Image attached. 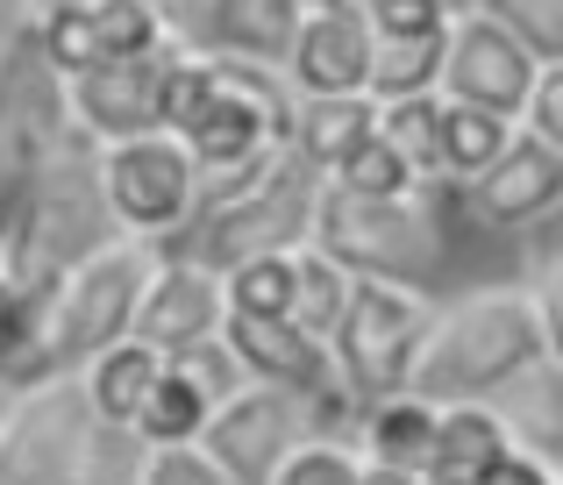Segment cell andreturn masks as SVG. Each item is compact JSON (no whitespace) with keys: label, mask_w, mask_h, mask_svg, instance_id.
<instances>
[{"label":"cell","mask_w":563,"mask_h":485,"mask_svg":"<svg viewBox=\"0 0 563 485\" xmlns=\"http://www.w3.org/2000/svg\"><path fill=\"white\" fill-rule=\"evenodd\" d=\"M542 357V321L528 286H478L464 300H450L428 321L421 350H413L407 386L421 400H493L507 378H521Z\"/></svg>","instance_id":"obj_2"},{"label":"cell","mask_w":563,"mask_h":485,"mask_svg":"<svg viewBox=\"0 0 563 485\" xmlns=\"http://www.w3.org/2000/svg\"><path fill=\"white\" fill-rule=\"evenodd\" d=\"M229 315H292V250H257V257L221 272Z\"/></svg>","instance_id":"obj_27"},{"label":"cell","mask_w":563,"mask_h":485,"mask_svg":"<svg viewBox=\"0 0 563 485\" xmlns=\"http://www.w3.org/2000/svg\"><path fill=\"white\" fill-rule=\"evenodd\" d=\"M300 436H307L300 400L250 378L229 400H214V415H207V429H200V450L221 464L229 485H272V472L286 464V450L300 443Z\"/></svg>","instance_id":"obj_9"},{"label":"cell","mask_w":563,"mask_h":485,"mask_svg":"<svg viewBox=\"0 0 563 485\" xmlns=\"http://www.w3.org/2000/svg\"><path fill=\"white\" fill-rule=\"evenodd\" d=\"M0 415H8V393H0Z\"/></svg>","instance_id":"obj_43"},{"label":"cell","mask_w":563,"mask_h":485,"mask_svg":"<svg viewBox=\"0 0 563 485\" xmlns=\"http://www.w3.org/2000/svg\"><path fill=\"white\" fill-rule=\"evenodd\" d=\"M36 8H43V0H36ZM79 8H86V0H79Z\"/></svg>","instance_id":"obj_44"},{"label":"cell","mask_w":563,"mask_h":485,"mask_svg":"<svg viewBox=\"0 0 563 485\" xmlns=\"http://www.w3.org/2000/svg\"><path fill=\"white\" fill-rule=\"evenodd\" d=\"M136 485H229V478H221V464L200 443H151L136 464Z\"/></svg>","instance_id":"obj_32"},{"label":"cell","mask_w":563,"mask_h":485,"mask_svg":"<svg viewBox=\"0 0 563 485\" xmlns=\"http://www.w3.org/2000/svg\"><path fill=\"white\" fill-rule=\"evenodd\" d=\"M364 22H372L378 43H399V36H442V29L456 22L442 0H357Z\"/></svg>","instance_id":"obj_33"},{"label":"cell","mask_w":563,"mask_h":485,"mask_svg":"<svg viewBox=\"0 0 563 485\" xmlns=\"http://www.w3.org/2000/svg\"><path fill=\"white\" fill-rule=\"evenodd\" d=\"M536 65H563V0H478Z\"/></svg>","instance_id":"obj_29"},{"label":"cell","mask_w":563,"mask_h":485,"mask_svg":"<svg viewBox=\"0 0 563 485\" xmlns=\"http://www.w3.org/2000/svg\"><path fill=\"white\" fill-rule=\"evenodd\" d=\"M329 186H335V194H350V200H413V194H421V172H413L407 157H399L393 143L372 129V136H364L357 151L329 172Z\"/></svg>","instance_id":"obj_26"},{"label":"cell","mask_w":563,"mask_h":485,"mask_svg":"<svg viewBox=\"0 0 563 485\" xmlns=\"http://www.w3.org/2000/svg\"><path fill=\"white\" fill-rule=\"evenodd\" d=\"M372 22L364 8H307L300 36L286 51V86L292 100H321V93H372Z\"/></svg>","instance_id":"obj_11"},{"label":"cell","mask_w":563,"mask_h":485,"mask_svg":"<svg viewBox=\"0 0 563 485\" xmlns=\"http://www.w3.org/2000/svg\"><path fill=\"white\" fill-rule=\"evenodd\" d=\"M442 51H450V29L442 36H399L372 51V100H407V93H442Z\"/></svg>","instance_id":"obj_25"},{"label":"cell","mask_w":563,"mask_h":485,"mask_svg":"<svg viewBox=\"0 0 563 485\" xmlns=\"http://www.w3.org/2000/svg\"><path fill=\"white\" fill-rule=\"evenodd\" d=\"M378 129V100L372 93H321V100H292V129L286 143L307 157V165L329 179L350 151Z\"/></svg>","instance_id":"obj_21"},{"label":"cell","mask_w":563,"mask_h":485,"mask_svg":"<svg viewBox=\"0 0 563 485\" xmlns=\"http://www.w3.org/2000/svg\"><path fill=\"white\" fill-rule=\"evenodd\" d=\"M321 186H329V179H321V172L286 143V151L243 186V194L200 208L186 222V236L165 243L157 257H192V264H207V272H229V264L257 257V250H300V243H314Z\"/></svg>","instance_id":"obj_3"},{"label":"cell","mask_w":563,"mask_h":485,"mask_svg":"<svg viewBox=\"0 0 563 485\" xmlns=\"http://www.w3.org/2000/svg\"><path fill=\"white\" fill-rule=\"evenodd\" d=\"M100 421L79 372H57L43 386L14 393L0 415V485H79L93 472Z\"/></svg>","instance_id":"obj_6"},{"label":"cell","mask_w":563,"mask_h":485,"mask_svg":"<svg viewBox=\"0 0 563 485\" xmlns=\"http://www.w3.org/2000/svg\"><path fill=\"white\" fill-rule=\"evenodd\" d=\"M221 343L235 350L243 378L278 386V393H292V400H307V393H321L335 378L329 343H321L314 329H300L292 315H229L221 321Z\"/></svg>","instance_id":"obj_14"},{"label":"cell","mask_w":563,"mask_h":485,"mask_svg":"<svg viewBox=\"0 0 563 485\" xmlns=\"http://www.w3.org/2000/svg\"><path fill=\"white\" fill-rule=\"evenodd\" d=\"M556 485H563V472H556Z\"/></svg>","instance_id":"obj_45"},{"label":"cell","mask_w":563,"mask_h":485,"mask_svg":"<svg viewBox=\"0 0 563 485\" xmlns=\"http://www.w3.org/2000/svg\"><path fill=\"white\" fill-rule=\"evenodd\" d=\"M29 14H36V0H0V43H8V36H22V29H29Z\"/></svg>","instance_id":"obj_40"},{"label":"cell","mask_w":563,"mask_h":485,"mask_svg":"<svg viewBox=\"0 0 563 485\" xmlns=\"http://www.w3.org/2000/svg\"><path fill=\"white\" fill-rule=\"evenodd\" d=\"M350 264L335 257V250H321V243H300L292 250V321L300 329H314L321 343L335 335V321H343V300H350Z\"/></svg>","instance_id":"obj_24"},{"label":"cell","mask_w":563,"mask_h":485,"mask_svg":"<svg viewBox=\"0 0 563 485\" xmlns=\"http://www.w3.org/2000/svg\"><path fill=\"white\" fill-rule=\"evenodd\" d=\"M71 136V100H65V71L36 51V36H8L0 43V229L22 208V194L43 179L57 151Z\"/></svg>","instance_id":"obj_5"},{"label":"cell","mask_w":563,"mask_h":485,"mask_svg":"<svg viewBox=\"0 0 563 485\" xmlns=\"http://www.w3.org/2000/svg\"><path fill=\"white\" fill-rule=\"evenodd\" d=\"M151 264L157 250L122 236L108 250L79 264V272L57 278V293L43 300V321H51V350L65 372H79L86 357H100L108 343H122L136 329V307H143V286H151Z\"/></svg>","instance_id":"obj_7"},{"label":"cell","mask_w":563,"mask_h":485,"mask_svg":"<svg viewBox=\"0 0 563 485\" xmlns=\"http://www.w3.org/2000/svg\"><path fill=\"white\" fill-rule=\"evenodd\" d=\"M428 321V293L399 272H357L350 278V300H343V321L329 335V357H335V378H343L357 400H378V393H399L413 372V350H421Z\"/></svg>","instance_id":"obj_4"},{"label":"cell","mask_w":563,"mask_h":485,"mask_svg":"<svg viewBox=\"0 0 563 485\" xmlns=\"http://www.w3.org/2000/svg\"><path fill=\"white\" fill-rule=\"evenodd\" d=\"M442 8H450V14H471V8H478V0H442Z\"/></svg>","instance_id":"obj_42"},{"label":"cell","mask_w":563,"mask_h":485,"mask_svg":"<svg viewBox=\"0 0 563 485\" xmlns=\"http://www.w3.org/2000/svg\"><path fill=\"white\" fill-rule=\"evenodd\" d=\"M272 485H364V458L343 443V436H300L286 450V464L272 472Z\"/></svg>","instance_id":"obj_30"},{"label":"cell","mask_w":563,"mask_h":485,"mask_svg":"<svg viewBox=\"0 0 563 485\" xmlns=\"http://www.w3.org/2000/svg\"><path fill=\"white\" fill-rule=\"evenodd\" d=\"M536 71L542 65L485 8H471V14H456V22H450V51H442V100H471V108H493V114H507V122H521Z\"/></svg>","instance_id":"obj_10"},{"label":"cell","mask_w":563,"mask_h":485,"mask_svg":"<svg viewBox=\"0 0 563 485\" xmlns=\"http://www.w3.org/2000/svg\"><path fill=\"white\" fill-rule=\"evenodd\" d=\"M157 79H165V51L157 57H108V65L65 79L71 129L93 143H122V136L157 129Z\"/></svg>","instance_id":"obj_15"},{"label":"cell","mask_w":563,"mask_h":485,"mask_svg":"<svg viewBox=\"0 0 563 485\" xmlns=\"http://www.w3.org/2000/svg\"><path fill=\"white\" fill-rule=\"evenodd\" d=\"M428 443H435V400H421L413 386L378 393L357 407V458L364 464H393V472H421Z\"/></svg>","instance_id":"obj_19"},{"label":"cell","mask_w":563,"mask_h":485,"mask_svg":"<svg viewBox=\"0 0 563 485\" xmlns=\"http://www.w3.org/2000/svg\"><path fill=\"white\" fill-rule=\"evenodd\" d=\"M300 22H307L300 0H207L200 51L286 71V51H292V36H300Z\"/></svg>","instance_id":"obj_16"},{"label":"cell","mask_w":563,"mask_h":485,"mask_svg":"<svg viewBox=\"0 0 563 485\" xmlns=\"http://www.w3.org/2000/svg\"><path fill=\"white\" fill-rule=\"evenodd\" d=\"M478 485H556V472L542 458H528V450H507V458H499Z\"/></svg>","instance_id":"obj_39"},{"label":"cell","mask_w":563,"mask_h":485,"mask_svg":"<svg viewBox=\"0 0 563 485\" xmlns=\"http://www.w3.org/2000/svg\"><path fill=\"white\" fill-rule=\"evenodd\" d=\"M122 243L108 194H100V143L71 129L65 151L43 165V179L22 194V208L0 229V264H8L14 286H29L36 300H51L57 278L79 272L93 250Z\"/></svg>","instance_id":"obj_1"},{"label":"cell","mask_w":563,"mask_h":485,"mask_svg":"<svg viewBox=\"0 0 563 485\" xmlns=\"http://www.w3.org/2000/svg\"><path fill=\"white\" fill-rule=\"evenodd\" d=\"M485 407L499 415V429H507L514 450H528V458H542L550 472H563V364L550 350H542L521 378H507Z\"/></svg>","instance_id":"obj_17"},{"label":"cell","mask_w":563,"mask_h":485,"mask_svg":"<svg viewBox=\"0 0 563 485\" xmlns=\"http://www.w3.org/2000/svg\"><path fill=\"white\" fill-rule=\"evenodd\" d=\"M207 415H214V400H207V393L192 386V378L179 372V364L165 357V372H157L151 400L136 407V421H129V436H136L143 450H151V443H200Z\"/></svg>","instance_id":"obj_23"},{"label":"cell","mask_w":563,"mask_h":485,"mask_svg":"<svg viewBox=\"0 0 563 485\" xmlns=\"http://www.w3.org/2000/svg\"><path fill=\"white\" fill-rule=\"evenodd\" d=\"M300 8H357V0H300Z\"/></svg>","instance_id":"obj_41"},{"label":"cell","mask_w":563,"mask_h":485,"mask_svg":"<svg viewBox=\"0 0 563 485\" xmlns=\"http://www.w3.org/2000/svg\"><path fill=\"white\" fill-rule=\"evenodd\" d=\"M521 129L563 151V65H542V71H536V86H528V108H521Z\"/></svg>","instance_id":"obj_36"},{"label":"cell","mask_w":563,"mask_h":485,"mask_svg":"<svg viewBox=\"0 0 563 485\" xmlns=\"http://www.w3.org/2000/svg\"><path fill=\"white\" fill-rule=\"evenodd\" d=\"M421 485H428V478H421Z\"/></svg>","instance_id":"obj_46"},{"label":"cell","mask_w":563,"mask_h":485,"mask_svg":"<svg viewBox=\"0 0 563 485\" xmlns=\"http://www.w3.org/2000/svg\"><path fill=\"white\" fill-rule=\"evenodd\" d=\"M528 300H536V321H542V350L563 364V250L536 264V286H528Z\"/></svg>","instance_id":"obj_35"},{"label":"cell","mask_w":563,"mask_h":485,"mask_svg":"<svg viewBox=\"0 0 563 485\" xmlns=\"http://www.w3.org/2000/svg\"><path fill=\"white\" fill-rule=\"evenodd\" d=\"M172 364H179V372H186L192 386L207 393V400H229L235 386H250V378H243V364H235V350L221 343V335H207V343L179 350V357H172Z\"/></svg>","instance_id":"obj_34"},{"label":"cell","mask_w":563,"mask_h":485,"mask_svg":"<svg viewBox=\"0 0 563 485\" xmlns=\"http://www.w3.org/2000/svg\"><path fill=\"white\" fill-rule=\"evenodd\" d=\"M221 321H229L221 272H207V264H192V257H157L151 286H143V307H136V329H129V335H143L157 357H179V350L221 335Z\"/></svg>","instance_id":"obj_12"},{"label":"cell","mask_w":563,"mask_h":485,"mask_svg":"<svg viewBox=\"0 0 563 485\" xmlns=\"http://www.w3.org/2000/svg\"><path fill=\"white\" fill-rule=\"evenodd\" d=\"M100 194H108L122 236L165 250L186 236V222L200 214V165L179 136L143 129V136L100 143Z\"/></svg>","instance_id":"obj_8"},{"label":"cell","mask_w":563,"mask_h":485,"mask_svg":"<svg viewBox=\"0 0 563 485\" xmlns=\"http://www.w3.org/2000/svg\"><path fill=\"white\" fill-rule=\"evenodd\" d=\"M157 372H165V357H157L143 335H122V343H108L100 357H86L79 364V386H86V400H93V421H100V429H129V421H136V407L151 400Z\"/></svg>","instance_id":"obj_20"},{"label":"cell","mask_w":563,"mask_h":485,"mask_svg":"<svg viewBox=\"0 0 563 485\" xmlns=\"http://www.w3.org/2000/svg\"><path fill=\"white\" fill-rule=\"evenodd\" d=\"M157 29H165L172 51H200V29H207V0H143Z\"/></svg>","instance_id":"obj_37"},{"label":"cell","mask_w":563,"mask_h":485,"mask_svg":"<svg viewBox=\"0 0 563 485\" xmlns=\"http://www.w3.org/2000/svg\"><path fill=\"white\" fill-rule=\"evenodd\" d=\"M471 200H478V214L493 229H536V222H550V214L563 208V151H556V143H542V136H528V129H514L507 151L471 179Z\"/></svg>","instance_id":"obj_13"},{"label":"cell","mask_w":563,"mask_h":485,"mask_svg":"<svg viewBox=\"0 0 563 485\" xmlns=\"http://www.w3.org/2000/svg\"><path fill=\"white\" fill-rule=\"evenodd\" d=\"M86 8H93L100 65H108V57H157V51H172L165 29L143 14V0H86Z\"/></svg>","instance_id":"obj_31"},{"label":"cell","mask_w":563,"mask_h":485,"mask_svg":"<svg viewBox=\"0 0 563 485\" xmlns=\"http://www.w3.org/2000/svg\"><path fill=\"white\" fill-rule=\"evenodd\" d=\"M36 321H43V300L29 286H14L8 264H0V343H8V335H22V329H36Z\"/></svg>","instance_id":"obj_38"},{"label":"cell","mask_w":563,"mask_h":485,"mask_svg":"<svg viewBox=\"0 0 563 485\" xmlns=\"http://www.w3.org/2000/svg\"><path fill=\"white\" fill-rule=\"evenodd\" d=\"M435 114L442 93H407V100H378V136L421 172V186L435 179Z\"/></svg>","instance_id":"obj_28"},{"label":"cell","mask_w":563,"mask_h":485,"mask_svg":"<svg viewBox=\"0 0 563 485\" xmlns=\"http://www.w3.org/2000/svg\"><path fill=\"white\" fill-rule=\"evenodd\" d=\"M507 450L514 443H507V429H499L493 407L485 400H450V407H435V443H428L421 478L428 485H478Z\"/></svg>","instance_id":"obj_18"},{"label":"cell","mask_w":563,"mask_h":485,"mask_svg":"<svg viewBox=\"0 0 563 485\" xmlns=\"http://www.w3.org/2000/svg\"><path fill=\"white\" fill-rule=\"evenodd\" d=\"M514 129H521V122H507V114H493V108H471V100H442V114H435V179L471 186L499 151H507Z\"/></svg>","instance_id":"obj_22"}]
</instances>
